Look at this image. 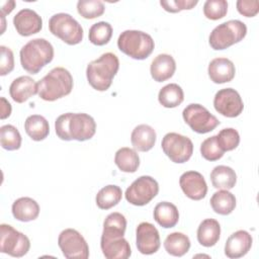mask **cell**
Segmentation results:
<instances>
[{
    "mask_svg": "<svg viewBox=\"0 0 259 259\" xmlns=\"http://www.w3.org/2000/svg\"><path fill=\"white\" fill-rule=\"evenodd\" d=\"M55 130L58 138L63 141L84 142L93 138L96 133V123L87 113L67 112L57 117Z\"/></svg>",
    "mask_w": 259,
    "mask_h": 259,
    "instance_id": "obj_1",
    "label": "cell"
},
{
    "mask_svg": "<svg viewBox=\"0 0 259 259\" xmlns=\"http://www.w3.org/2000/svg\"><path fill=\"white\" fill-rule=\"evenodd\" d=\"M119 69V61L115 54L105 53L91 61L86 68V77L90 86L97 91H106Z\"/></svg>",
    "mask_w": 259,
    "mask_h": 259,
    "instance_id": "obj_2",
    "label": "cell"
},
{
    "mask_svg": "<svg viewBox=\"0 0 259 259\" xmlns=\"http://www.w3.org/2000/svg\"><path fill=\"white\" fill-rule=\"evenodd\" d=\"M73 85L71 73L63 67H56L37 82V94L45 101H55L69 95Z\"/></svg>",
    "mask_w": 259,
    "mask_h": 259,
    "instance_id": "obj_3",
    "label": "cell"
},
{
    "mask_svg": "<svg viewBox=\"0 0 259 259\" xmlns=\"http://www.w3.org/2000/svg\"><path fill=\"white\" fill-rule=\"evenodd\" d=\"M21 67L29 74H37L54 59V48L46 38H33L20 50Z\"/></svg>",
    "mask_w": 259,
    "mask_h": 259,
    "instance_id": "obj_4",
    "label": "cell"
},
{
    "mask_svg": "<svg viewBox=\"0 0 259 259\" xmlns=\"http://www.w3.org/2000/svg\"><path fill=\"white\" fill-rule=\"evenodd\" d=\"M117 47L120 52L135 60H145L153 53L155 42L147 32L127 29L119 34Z\"/></svg>",
    "mask_w": 259,
    "mask_h": 259,
    "instance_id": "obj_5",
    "label": "cell"
},
{
    "mask_svg": "<svg viewBox=\"0 0 259 259\" xmlns=\"http://www.w3.org/2000/svg\"><path fill=\"white\" fill-rule=\"evenodd\" d=\"M247 34L246 24L238 19L228 20L215 26L208 37V44L215 51L226 50L240 42Z\"/></svg>",
    "mask_w": 259,
    "mask_h": 259,
    "instance_id": "obj_6",
    "label": "cell"
},
{
    "mask_svg": "<svg viewBox=\"0 0 259 259\" xmlns=\"http://www.w3.org/2000/svg\"><path fill=\"white\" fill-rule=\"evenodd\" d=\"M49 28L52 34L70 46L78 45L83 39L81 24L68 13L54 14L49 20Z\"/></svg>",
    "mask_w": 259,
    "mask_h": 259,
    "instance_id": "obj_7",
    "label": "cell"
},
{
    "mask_svg": "<svg viewBox=\"0 0 259 259\" xmlns=\"http://www.w3.org/2000/svg\"><path fill=\"white\" fill-rule=\"evenodd\" d=\"M30 241L26 235L7 224L0 225V252L12 257H22L27 254Z\"/></svg>",
    "mask_w": 259,
    "mask_h": 259,
    "instance_id": "obj_8",
    "label": "cell"
},
{
    "mask_svg": "<svg viewBox=\"0 0 259 259\" xmlns=\"http://www.w3.org/2000/svg\"><path fill=\"white\" fill-rule=\"evenodd\" d=\"M182 117L185 123L197 134L209 133L220 124V120L198 103L188 104L182 111Z\"/></svg>",
    "mask_w": 259,
    "mask_h": 259,
    "instance_id": "obj_9",
    "label": "cell"
},
{
    "mask_svg": "<svg viewBox=\"0 0 259 259\" xmlns=\"http://www.w3.org/2000/svg\"><path fill=\"white\" fill-rule=\"evenodd\" d=\"M164 154L174 163L182 164L187 162L193 153L192 141L177 133H168L161 143Z\"/></svg>",
    "mask_w": 259,
    "mask_h": 259,
    "instance_id": "obj_10",
    "label": "cell"
},
{
    "mask_svg": "<svg viewBox=\"0 0 259 259\" xmlns=\"http://www.w3.org/2000/svg\"><path fill=\"white\" fill-rule=\"evenodd\" d=\"M158 192V182L153 177L144 175L137 178L126 188L124 197L128 203L137 206H143L154 199Z\"/></svg>",
    "mask_w": 259,
    "mask_h": 259,
    "instance_id": "obj_11",
    "label": "cell"
},
{
    "mask_svg": "<svg viewBox=\"0 0 259 259\" xmlns=\"http://www.w3.org/2000/svg\"><path fill=\"white\" fill-rule=\"evenodd\" d=\"M58 245L68 259H87L89 247L84 237L75 229H65L58 238Z\"/></svg>",
    "mask_w": 259,
    "mask_h": 259,
    "instance_id": "obj_12",
    "label": "cell"
},
{
    "mask_svg": "<svg viewBox=\"0 0 259 259\" xmlns=\"http://www.w3.org/2000/svg\"><path fill=\"white\" fill-rule=\"evenodd\" d=\"M122 233L102 231L100 248L107 259H126L132 255L128 242L123 238Z\"/></svg>",
    "mask_w": 259,
    "mask_h": 259,
    "instance_id": "obj_13",
    "label": "cell"
},
{
    "mask_svg": "<svg viewBox=\"0 0 259 259\" xmlns=\"http://www.w3.org/2000/svg\"><path fill=\"white\" fill-rule=\"evenodd\" d=\"M213 106L219 113L226 117H237L244 109L239 92L233 88L219 90L213 97Z\"/></svg>",
    "mask_w": 259,
    "mask_h": 259,
    "instance_id": "obj_14",
    "label": "cell"
},
{
    "mask_svg": "<svg viewBox=\"0 0 259 259\" xmlns=\"http://www.w3.org/2000/svg\"><path fill=\"white\" fill-rule=\"evenodd\" d=\"M136 245L140 253L151 255L156 253L160 246V235L157 228L148 222H143L136 229Z\"/></svg>",
    "mask_w": 259,
    "mask_h": 259,
    "instance_id": "obj_15",
    "label": "cell"
},
{
    "mask_svg": "<svg viewBox=\"0 0 259 259\" xmlns=\"http://www.w3.org/2000/svg\"><path fill=\"white\" fill-rule=\"evenodd\" d=\"M183 193L192 200H200L207 193V184L204 177L197 171H186L179 179Z\"/></svg>",
    "mask_w": 259,
    "mask_h": 259,
    "instance_id": "obj_16",
    "label": "cell"
},
{
    "mask_svg": "<svg viewBox=\"0 0 259 259\" xmlns=\"http://www.w3.org/2000/svg\"><path fill=\"white\" fill-rule=\"evenodd\" d=\"M13 25L22 36H29L39 32L42 28L41 17L32 9L24 8L13 17Z\"/></svg>",
    "mask_w": 259,
    "mask_h": 259,
    "instance_id": "obj_17",
    "label": "cell"
},
{
    "mask_svg": "<svg viewBox=\"0 0 259 259\" xmlns=\"http://www.w3.org/2000/svg\"><path fill=\"white\" fill-rule=\"evenodd\" d=\"M252 243V236L245 230H239L227 239L225 244V255L231 259L241 258L250 251Z\"/></svg>",
    "mask_w": 259,
    "mask_h": 259,
    "instance_id": "obj_18",
    "label": "cell"
},
{
    "mask_svg": "<svg viewBox=\"0 0 259 259\" xmlns=\"http://www.w3.org/2000/svg\"><path fill=\"white\" fill-rule=\"evenodd\" d=\"M207 73L209 79L215 84L231 82L236 74L234 63L227 58H215L208 64Z\"/></svg>",
    "mask_w": 259,
    "mask_h": 259,
    "instance_id": "obj_19",
    "label": "cell"
},
{
    "mask_svg": "<svg viewBox=\"0 0 259 259\" xmlns=\"http://www.w3.org/2000/svg\"><path fill=\"white\" fill-rule=\"evenodd\" d=\"M37 93V83L29 76H20L14 79L9 86L10 97L17 103H23Z\"/></svg>",
    "mask_w": 259,
    "mask_h": 259,
    "instance_id": "obj_20",
    "label": "cell"
},
{
    "mask_svg": "<svg viewBox=\"0 0 259 259\" xmlns=\"http://www.w3.org/2000/svg\"><path fill=\"white\" fill-rule=\"evenodd\" d=\"M176 70V62L171 55L160 54L151 63L150 73L154 81L164 82L170 79Z\"/></svg>",
    "mask_w": 259,
    "mask_h": 259,
    "instance_id": "obj_21",
    "label": "cell"
},
{
    "mask_svg": "<svg viewBox=\"0 0 259 259\" xmlns=\"http://www.w3.org/2000/svg\"><path fill=\"white\" fill-rule=\"evenodd\" d=\"M156 131L149 124L137 125L131 135V142L135 150L140 152L150 151L156 143Z\"/></svg>",
    "mask_w": 259,
    "mask_h": 259,
    "instance_id": "obj_22",
    "label": "cell"
},
{
    "mask_svg": "<svg viewBox=\"0 0 259 259\" xmlns=\"http://www.w3.org/2000/svg\"><path fill=\"white\" fill-rule=\"evenodd\" d=\"M11 211L17 221L30 222L37 219L39 214V205L31 197H19L12 203Z\"/></svg>",
    "mask_w": 259,
    "mask_h": 259,
    "instance_id": "obj_23",
    "label": "cell"
},
{
    "mask_svg": "<svg viewBox=\"0 0 259 259\" xmlns=\"http://www.w3.org/2000/svg\"><path fill=\"white\" fill-rule=\"evenodd\" d=\"M197 241L203 247H212L220 240L221 226L214 219L203 220L197 228Z\"/></svg>",
    "mask_w": 259,
    "mask_h": 259,
    "instance_id": "obj_24",
    "label": "cell"
},
{
    "mask_svg": "<svg viewBox=\"0 0 259 259\" xmlns=\"http://www.w3.org/2000/svg\"><path fill=\"white\" fill-rule=\"evenodd\" d=\"M154 219L162 228H173L179 221V211L172 202L161 201L154 208Z\"/></svg>",
    "mask_w": 259,
    "mask_h": 259,
    "instance_id": "obj_25",
    "label": "cell"
},
{
    "mask_svg": "<svg viewBox=\"0 0 259 259\" xmlns=\"http://www.w3.org/2000/svg\"><path fill=\"white\" fill-rule=\"evenodd\" d=\"M210 181L217 189H232L237 183V174L233 168L226 165L215 166L210 172Z\"/></svg>",
    "mask_w": 259,
    "mask_h": 259,
    "instance_id": "obj_26",
    "label": "cell"
},
{
    "mask_svg": "<svg viewBox=\"0 0 259 259\" xmlns=\"http://www.w3.org/2000/svg\"><path fill=\"white\" fill-rule=\"evenodd\" d=\"M24 130L27 136L35 142L45 140L50 134V125L48 120L39 114L27 116L24 121Z\"/></svg>",
    "mask_w": 259,
    "mask_h": 259,
    "instance_id": "obj_27",
    "label": "cell"
},
{
    "mask_svg": "<svg viewBox=\"0 0 259 259\" xmlns=\"http://www.w3.org/2000/svg\"><path fill=\"white\" fill-rule=\"evenodd\" d=\"M114 163L120 171L135 173L140 166V157L135 149L123 147L116 151Z\"/></svg>",
    "mask_w": 259,
    "mask_h": 259,
    "instance_id": "obj_28",
    "label": "cell"
},
{
    "mask_svg": "<svg viewBox=\"0 0 259 259\" xmlns=\"http://www.w3.org/2000/svg\"><path fill=\"white\" fill-rule=\"evenodd\" d=\"M210 206L215 213L222 215H228L236 207V197L229 190L221 189L212 194L210 197Z\"/></svg>",
    "mask_w": 259,
    "mask_h": 259,
    "instance_id": "obj_29",
    "label": "cell"
},
{
    "mask_svg": "<svg viewBox=\"0 0 259 259\" xmlns=\"http://www.w3.org/2000/svg\"><path fill=\"white\" fill-rule=\"evenodd\" d=\"M164 248L168 254L175 257H181L189 251L190 240L183 233L173 232L166 237Z\"/></svg>",
    "mask_w": 259,
    "mask_h": 259,
    "instance_id": "obj_30",
    "label": "cell"
},
{
    "mask_svg": "<svg viewBox=\"0 0 259 259\" xmlns=\"http://www.w3.org/2000/svg\"><path fill=\"white\" fill-rule=\"evenodd\" d=\"M158 100L162 106L166 108H174L183 102L184 93L178 84L170 83L160 89Z\"/></svg>",
    "mask_w": 259,
    "mask_h": 259,
    "instance_id": "obj_31",
    "label": "cell"
},
{
    "mask_svg": "<svg viewBox=\"0 0 259 259\" xmlns=\"http://www.w3.org/2000/svg\"><path fill=\"white\" fill-rule=\"evenodd\" d=\"M122 197L121 188L117 185H106L102 187L96 194L95 201L100 209H109L115 206Z\"/></svg>",
    "mask_w": 259,
    "mask_h": 259,
    "instance_id": "obj_32",
    "label": "cell"
},
{
    "mask_svg": "<svg viewBox=\"0 0 259 259\" xmlns=\"http://www.w3.org/2000/svg\"><path fill=\"white\" fill-rule=\"evenodd\" d=\"M21 135L12 124H5L0 127V142L3 149L7 151L18 150L21 146Z\"/></svg>",
    "mask_w": 259,
    "mask_h": 259,
    "instance_id": "obj_33",
    "label": "cell"
},
{
    "mask_svg": "<svg viewBox=\"0 0 259 259\" xmlns=\"http://www.w3.org/2000/svg\"><path fill=\"white\" fill-rule=\"evenodd\" d=\"M112 36V27L108 22L99 21L89 28V40L95 46H104L109 42Z\"/></svg>",
    "mask_w": 259,
    "mask_h": 259,
    "instance_id": "obj_34",
    "label": "cell"
},
{
    "mask_svg": "<svg viewBox=\"0 0 259 259\" xmlns=\"http://www.w3.org/2000/svg\"><path fill=\"white\" fill-rule=\"evenodd\" d=\"M77 11L85 19H93L101 16L105 11V6L100 0H79Z\"/></svg>",
    "mask_w": 259,
    "mask_h": 259,
    "instance_id": "obj_35",
    "label": "cell"
},
{
    "mask_svg": "<svg viewBox=\"0 0 259 259\" xmlns=\"http://www.w3.org/2000/svg\"><path fill=\"white\" fill-rule=\"evenodd\" d=\"M217 142L224 152L233 151L240 144V135L237 130L226 127L217 135Z\"/></svg>",
    "mask_w": 259,
    "mask_h": 259,
    "instance_id": "obj_36",
    "label": "cell"
},
{
    "mask_svg": "<svg viewBox=\"0 0 259 259\" xmlns=\"http://www.w3.org/2000/svg\"><path fill=\"white\" fill-rule=\"evenodd\" d=\"M228 2L226 0H207L203 4V14L207 19L219 20L226 16Z\"/></svg>",
    "mask_w": 259,
    "mask_h": 259,
    "instance_id": "obj_37",
    "label": "cell"
},
{
    "mask_svg": "<svg viewBox=\"0 0 259 259\" xmlns=\"http://www.w3.org/2000/svg\"><path fill=\"white\" fill-rule=\"evenodd\" d=\"M224 153L217 142V135L205 139L200 145V154L207 161H218L224 156Z\"/></svg>",
    "mask_w": 259,
    "mask_h": 259,
    "instance_id": "obj_38",
    "label": "cell"
},
{
    "mask_svg": "<svg viewBox=\"0 0 259 259\" xmlns=\"http://www.w3.org/2000/svg\"><path fill=\"white\" fill-rule=\"evenodd\" d=\"M126 229V219L120 212L109 213L103 222V230L119 232L124 234Z\"/></svg>",
    "mask_w": 259,
    "mask_h": 259,
    "instance_id": "obj_39",
    "label": "cell"
},
{
    "mask_svg": "<svg viewBox=\"0 0 259 259\" xmlns=\"http://www.w3.org/2000/svg\"><path fill=\"white\" fill-rule=\"evenodd\" d=\"M198 3L197 0H161L162 8L170 13H177L182 10H190Z\"/></svg>",
    "mask_w": 259,
    "mask_h": 259,
    "instance_id": "obj_40",
    "label": "cell"
},
{
    "mask_svg": "<svg viewBox=\"0 0 259 259\" xmlns=\"http://www.w3.org/2000/svg\"><path fill=\"white\" fill-rule=\"evenodd\" d=\"M1 59H0V75L5 76L14 69V56L10 48L0 46Z\"/></svg>",
    "mask_w": 259,
    "mask_h": 259,
    "instance_id": "obj_41",
    "label": "cell"
},
{
    "mask_svg": "<svg viewBox=\"0 0 259 259\" xmlns=\"http://www.w3.org/2000/svg\"><path fill=\"white\" fill-rule=\"evenodd\" d=\"M238 12L245 17H254L259 12L257 0H238L236 3Z\"/></svg>",
    "mask_w": 259,
    "mask_h": 259,
    "instance_id": "obj_42",
    "label": "cell"
},
{
    "mask_svg": "<svg viewBox=\"0 0 259 259\" xmlns=\"http://www.w3.org/2000/svg\"><path fill=\"white\" fill-rule=\"evenodd\" d=\"M1 114H0V117L1 119H5L7 117L10 116L11 114V104L6 100L5 97H1Z\"/></svg>",
    "mask_w": 259,
    "mask_h": 259,
    "instance_id": "obj_43",
    "label": "cell"
},
{
    "mask_svg": "<svg viewBox=\"0 0 259 259\" xmlns=\"http://www.w3.org/2000/svg\"><path fill=\"white\" fill-rule=\"evenodd\" d=\"M1 6V15H7L12 12V10L15 8V1L13 0H6L0 2Z\"/></svg>",
    "mask_w": 259,
    "mask_h": 259,
    "instance_id": "obj_44",
    "label": "cell"
}]
</instances>
